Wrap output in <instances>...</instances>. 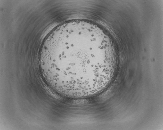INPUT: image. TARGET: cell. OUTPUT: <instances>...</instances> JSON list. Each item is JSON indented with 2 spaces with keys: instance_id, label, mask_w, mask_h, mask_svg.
<instances>
[{
  "instance_id": "1",
  "label": "cell",
  "mask_w": 163,
  "mask_h": 130,
  "mask_svg": "<svg viewBox=\"0 0 163 130\" xmlns=\"http://www.w3.org/2000/svg\"><path fill=\"white\" fill-rule=\"evenodd\" d=\"M109 39L92 23L75 20L55 29L43 44L40 67L47 82L61 94L92 92L110 77L116 60Z\"/></svg>"
}]
</instances>
